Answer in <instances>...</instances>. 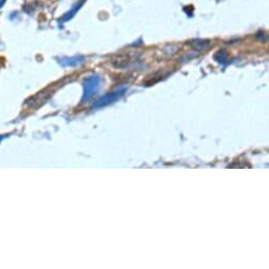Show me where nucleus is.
<instances>
[{"instance_id": "f257e3e1", "label": "nucleus", "mask_w": 269, "mask_h": 269, "mask_svg": "<svg viewBox=\"0 0 269 269\" xmlns=\"http://www.w3.org/2000/svg\"><path fill=\"white\" fill-rule=\"evenodd\" d=\"M101 84V79L97 75H93L88 77L84 82V95L82 101H87L90 98H92L99 90Z\"/></svg>"}, {"instance_id": "f03ea898", "label": "nucleus", "mask_w": 269, "mask_h": 269, "mask_svg": "<svg viewBox=\"0 0 269 269\" xmlns=\"http://www.w3.org/2000/svg\"><path fill=\"white\" fill-rule=\"evenodd\" d=\"M126 91H127V88H119V89L116 90V91H114V92H112V93L106 94L105 96L100 97V98L96 101L95 107H104V106L110 105V104L116 101L117 99H119V98L125 94Z\"/></svg>"}, {"instance_id": "7ed1b4c3", "label": "nucleus", "mask_w": 269, "mask_h": 269, "mask_svg": "<svg viewBox=\"0 0 269 269\" xmlns=\"http://www.w3.org/2000/svg\"><path fill=\"white\" fill-rule=\"evenodd\" d=\"M85 3V0H79V2L77 4H75L73 6V8H72L71 10H69V12H67L63 17H61V19H60V23H66L70 19H72V18H73L75 16V14L78 12V10L82 7Z\"/></svg>"}, {"instance_id": "20e7f679", "label": "nucleus", "mask_w": 269, "mask_h": 269, "mask_svg": "<svg viewBox=\"0 0 269 269\" xmlns=\"http://www.w3.org/2000/svg\"><path fill=\"white\" fill-rule=\"evenodd\" d=\"M85 58L82 56H74V57H65L59 59V64L63 67H75L84 63Z\"/></svg>"}, {"instance_id": "39448f33", "label": "nucleus", "mask_w": 269, "mask_h": 269, "mask_svg": "<svg viewBox=\"0 0 269 269\" xmlns=\"http://www.w3.org/2000/svg\"><path fill=\"white\" fill-rule=\"evenodd\" d=\"M6 4V0H0V9H2Z\"/></svg>"}]
</instances>
